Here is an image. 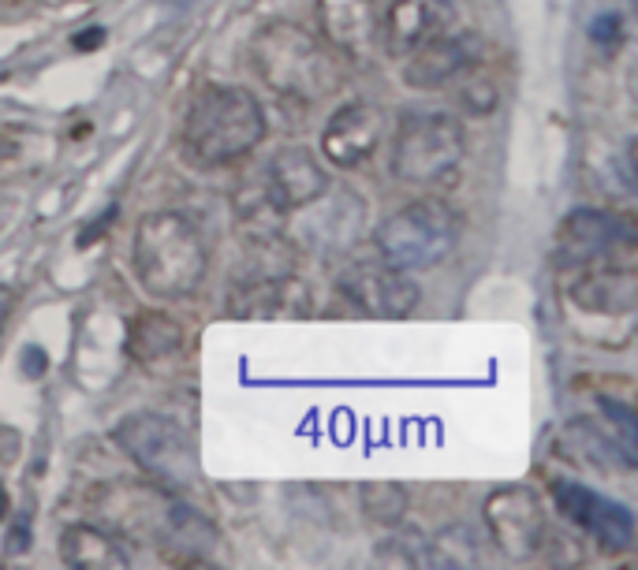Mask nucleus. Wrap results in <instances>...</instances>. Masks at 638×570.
Segmentation results:
<instances>
[{"label":"nucleus","instance_id":"obj_8","mask_svg":"<svg viewBox=\"0 0 638 570\" xmlns=\"http://www.w3.org/2000/svg\"><path fill=\"white\" fill-rule=\"evenodd\" d=\"M560 254L576 265H627L635 254V224L605 209H576L560 224Z\"/></svg>","mask_w":638,"mask_h":570},{"label":"nucleus","instance_id":"obj_16","mask_svg":"<svg viewBox=\"0 0 638 570\" xmlns=\"http://www.w3.org/2000/svg\"><path fill=\"white\" fill-rule=\"evenodd\" d=\"M571 306L590 317H635L638 309V276L631 265H601L593 273H582L576 284H568Z\"/></svg>","mask_w":638,"mask_h":570},{"label":"nucleus","instance_id":"obj_21","mask_svg":"<svg viewBox=\"0 0 638 570\" xmlns=\"http://www.w3.org/2000/svg\"><path fill=\"white\" fill-rule=\"evenodd\" d=\"M452 86H455V98H460V109L467 116H489L501 105V90H497V82L482 71V63L467 68Z\"/></svg>","mask_w":638,"mask_h":570},{"label":"nucleus","instance_id":"obj_17","mask_svg":"<svg viewBox=\"0 0 638 570\" xmlns=\"http://www.w3.org/2000/svg\"><path fill=\"white\" fill-rule=\"evenodd\" d=\"M381 16L374 0H317V35L340 57H366L377 41Z\"/></svg>","mask_w":638,"mask_h":570},{"label":"nucleus","instance_id":"obj_1","mask_svg":"<svg viewBox=\"0 0 638 570\" xmlns=\"http://www.w3.org/2000/svg\"><path fill=\"white\" fill-rule=\"evenodd\" d=\"M251 68L273 94L292 101H325L344 86V57L300 23H265L251 41Z\"/></svg>","mask_w":638,"mask_h":570},{"label":"nucleus","instance_id":"obj_30","mask_svg":"<svg viewBox=\"0 0 638 570\" xmlns=\"http://www.w3.org/2000/svg\"><path fill=\"white\" fill-rule=\"evenodd\" d=\"M0 332H4V328H0Z\"/></svg>","mask_w":638,"mask_h":570},{"label":"nucleus","instance_id":"obj_4","mask_svg":"<svg viewBox=\"0 0 638 570\" xmlns=\"http://www.w3.org/2000/svg\"><path fill=\"white\" fill-rule=\"evenodd\" d=\"M460 243V213L444 198H419L389 213L374 232V250L403 273L438 268Z\"/></svg>","mask_w":638,"mask_h":570},{"label":"nucleus","instance_id":"obj_2","mask_svg":"<svg viewBox=\"0 0 638 570\" xmlns=\"http://www.w3.org/2000/svg\"><path fill=\"white\" fill-rule=\"evenodd\" d=\"M131 265L146 295L179 303L202 287L209 273V250L198 228L179 213H150L138 220Z\"/></svg>","mask_w":638,"mask_h":570},{"label":"nucleus","instance_id":"obj_6","mask_svg":"<svg viewBox=\"0 0 638 570\" xmlns=\"http://www.w3.org/2000/svg\"><path fill=\"white\" fill-rule=\"evenodd\" d=\"M116 444L154 485L168 492H190L198 485V455L187 433L165 414H131L116 425Z\"/></svg>","mask_w":638,"mask_h":570},{"label":"nucleus","instance_id":"obj_12","mask_svg":"<svg viewBox=\"0 0 638 570\" xmlns=\"http://www.w3.org/2000/svg\"><path fill=\"white\" fill-rule=\"evenodd\" d=\"M262 187H265V206L284 217V213H300L322 195L328 187V171L306 146H284L265 165Z\"/></svg>","mask_w":638,"mask_h":570},{"label":"nucleus","instance_id":"obj_14","mask_svg":"<svg viewBox=\"0 0 638 570\" xmlns=\"http://www.w3.org/2000/svg\"><path fill=\"white\" fill-rule=\"evenodd\" d=\"M385 135V112L374 101H351L328 116L322 131V154L340 168H359L374 157Z\"/></svg>","mask_w":638,"mask_h":570},{"label":"nucleus","instance_id":"obj_13","mask_svg":"<svg viewBox=\"0 0 638 570\" xmlns=\"http://www.w3.org/2000/svg\"><path fill=\"white\" fill-rule=\"evenodd\" d=\"M485 57V41L478 35H438L430 38L425 46H419L414 52H408V63H403V82L411 90H444L452 86L467 68L482 63Z\"/></svg>","mask_w":638,"mask_h":570},{"label":"nucleus","instance_id":"obj_3","mask_svg":"<svg viewBox=\"0 0 638 570\" xmlns=\"http://www.w3.org/2000/svg\"><path fill=\"white\" fill-rule=\"evenodd\" d=\"M265 109L243 86H206L187 105L184 116V149L198 165L217 168L254 154L262 146Z\"/></svg>","mask_w":638,"mask_h":570},{"label":"nucleus","instance_id":"obj_28","mask_svg":"<svg viewBox=\"0 0 638 570\" xmlns=\"http://www.w3.org/2000/svg\"><path fill=\"white\" fill-rule=\"evenodd\" d=\"M12 154H16V142H12V138H8L4 131H0V160H8Z\"/></svg>","mask_w":638,"mask_h":570},{"label":"nucleus","instance_id":"obj_20","mask_svg":"<svg viewBox=\"0 0 638 570\" xmlns=\"http://www.w3.org/2000/svg\"><path fill=\"white\" fill-rule=\"evenodd\" d=\"M60 559L79 570H124L127 559L124 544L109 530H98L90 522H71L60 530Z\"/></svg>","mask_w":638,"mask_h":570},{"label":"nucleus","instance_id":"obj_15","mask_svg":"<svg viewBox=\"0 0 638 570\" xmlns=\"http://www.w3.org/2000/svg\"><path fill=\"white\" fill-rule=\"evenodd\" d=\"M306 209V220H303V243L311 250H322V254H344L351 243L359 239L363 232V202H359L351 190H333L325 187Z\"/></svg>","mask_w":638,"mask_h":570},{"label":"nucleus","instance_id":"obj_25","mask_svg":"<svg viewBox=\"0 0 638 570\" xmlns=\"http://www.w3.org/2000/svg\"><path fill=\"white\" fill-rule=\"evenodd\" d=\"M19 451H23V436H19L16 429L0 425V462H16Z\"/></svg>","mask_w":638,"mask_h":570},{"label":"nucleus","instance_id":"obj_19","mask_svg":"<svg viewBox=\"0 0 638 570\" xmlns=\"http://www.w3.org/2000/svg\"><path fill=\"white\" fill-rule=\"evenodd\" d=\"M184 340L187 332L173 314L146 309V314H138L131 321V328H127V358L143 365V370H150V365H161L173 358V354L184 347Z\"/></svg>","mask_w":638,"mask_h":570},{"label":"nucleus","instance_id":"obj_11","mask_svg":"<svg viewBox=\"0 0 638 570\" xmlns=\"http://www.w3.org/2000/svg\"><path fill=\"white\" fill-rule=\"evenodd\" d=\"M314 306V295L306 292L300 276L281 273V268H262L247 273L232 284L228 314L239 321H273V317H306Z\"/></svg>","mask_w":638,"mask_h":570},{"label":"nucleus","instance_id":"obj_7","mask_svg":"<svg viewBox=\"0 0 638 570\" xmlns=\"http://www.w3.org/2000/svg\"><path fill=\"white\" fill-rule=\"evenodd\" d=\"M485 530L508 559H530L546 548L549 519L534 489L504 485L485 500Z\"/></svg>","mask_w":638,"mask_h":570},{"label":"nucleus","instance_id":"obj_29","mask_svg":"<svg viewBox=\"0 0 638 570\" xmlns=\"http://www.w3.org/2000/svg\"><path fill=\"white\" fill-rule=\"evenodd\" d=\"M8 503H12V500H8V489H4V485H0V522H4V519H8Z\"/></svg>","mask_w":638,"mask_h":570},{"label":"nucleus","instance_id":"obj_9","mask_svg":"<svg viewBox=\"0 0 638 570\" xmlns=\"http://www.w3.org/2000/svg\"><path fill=\"white\" fill-rule=\"evenodd\" d=\"M340 295L347 298L351 306H359L370 317H408L419 306V284L403 273V268H392L377 257V262H355L347 265L336 279Z\"/></svg>","mask_w":638,"mask_h":570},{"label":"nucleus","instance_id":"obj_24","mask_svg":"<svg viewBox=\"0 0 638 570\" xmlns=\"http://www.w3.org/2000/svg\"><path fill=\"white\" fill-rule=\"evenodd\" d=\"M19 365H23V373L30 376V381H38V376L49 370V354L30 343V347H23V354H19Z\"/></svg>","mask_w":638,"mask_h":570},{"label":"nucleus","instance_id":"obj_10","mask_svg":"<svg viewBox=\"0 0 638 570\" xmlns=\"http://www.w3.org/2000/svg\"><path fill=\"white\" fill-rule=\"evenodd\" d=\"M552 503H557L563 519L576 522L579 530H587L605 552H627V548L635 544L631 508L579 485V481H557V485H552Z\"/></svg>","mask_w":638,"mask_h":570},{"label":"nucleus","instance_id":"obj_23","mask_svg":"<svg viewBox=\"0 0 638 570\" xmlns=\"http://www.w3.org/2000/svg\"><path fill=\"white\" fill-rule=\"evenodd\" d=\"M590 38L598 41V49H605V52H616V49H620V41H624V19L616 16V12L601 16V19H593Z\"/></svg>","mask_w":638,"mask_h":570},{"label":"nucleus","instance_id":"obj_27","mask_svg":"<svg viewBox=\"0 0 638 570\" xmlns=\"http://www.w3.org/2000/svg\"><path fill=\"white\" fill-rule=\"evenodd\" d=\"M112 217H116V206L109 209V213H105V217H98V224H94V228L87 232V235H82V246H90L94 243V235H105V232H109V224H112Z\"/></svg>","mask_w":638,"mask_h":570},{"label":"nucleus","instance_id":"obj_22","mask_svg":"<svg viewBox=\"0 0 638 570\" xmlns=\"http://www.w3.org/2000/svg\"><path fill=\"white\" fill-rule=\"evenodd\" d=\"M363 508L374 522L400 525L403 514H408V492L392 485V481H374V485L363 489Z\"/></svg>","mask_w":638,"mask_h":570},{"label":"nucleus","instance_id":"obj_5","mask_svg":"<svg viewBox=\"0 0 638 570\" xmlns=\"http://www.w3.org/2000/svg\"><path fill=\"white\" fill-rule=\"evenodd\" d=\"M467 135L455 116L422 112L408 116L392 146V176L419 190H444L460 179Z\"/></svg>","mask_w":638,"mask_h":570},{"label":"nucleus","instance_id":"obj_26","mask_svg":"<svg viewBox=\"0 0 638 570\" xmlns=\"http://www.w3.org/2000/svg\"><path fill=\"white\" fill-rule=\"evenodd\" d=\"M105 41V30L101 27H94V30H82V35L76 38V49L79 52H90V49H98Z\"/></svg>","mask_w":638,"mask_h":570},{"label":"nucleus","instance_id":"obj_18","mask_svg":"<svg viewBox=\"0 0 638 570\" xmlns=\"http://www.w3.org/2000/svg\"><path fill=\"white\" fill-rule=\"evenodd\" d=\"M452 19V0H392V8L381 19V30H385V46L392 57H408L430 38L444 35Z\"/></svg>","mask_w":638,"mask_h":570}]
</instances>
